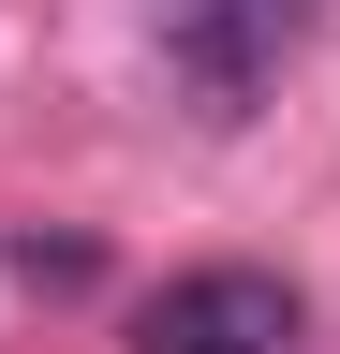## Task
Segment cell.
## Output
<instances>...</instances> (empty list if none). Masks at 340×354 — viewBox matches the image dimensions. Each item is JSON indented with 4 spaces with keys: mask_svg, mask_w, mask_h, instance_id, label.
I'll list each match as a JSON object with an SVG mask.
<instances>
[{
    "mask_svg": "<svg viewBox=\"0 0 340 354\" xmlns=\"http://www.w3.org/2000/svg\"><path fill=\"white\" fill-rule=\"evenodd\" d=\"M325 0H163V59L207 118H251V88L281 74V44L311 30Z\"/></svg>",
    "mask_w": 340,
    "mask_h": 354,
    "instance_id": "obj_1",
    "label": "cell"
},
{
    "mask_svg": "<svg viewBox=\"0 0 340 354\" xmlns=\"http://www.w3.org/2000/svg\"><path fill=\"white\" fill-rule=\"evenodd\" d=\"M148 354H296V281L267 266H193V281L148 295Z\"/></svg>",
    "mask_w": 340,
    "mask_h": 354,
    "instance_id": "obj_2",
    "label": "cell"
}]
</instances>
